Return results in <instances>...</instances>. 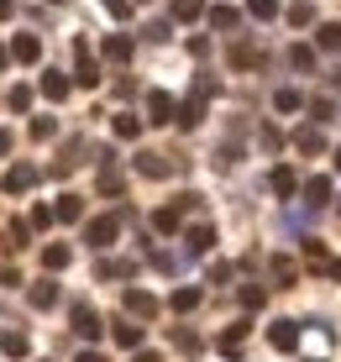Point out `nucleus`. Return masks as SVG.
<instances>
[{
  "instance_id": "obj_3",
  "label": "nucleus",
  "mask_w": 341,
  "mask_h": 362,
  "mask_svg": "<svg viewBox=\"0 0 341 362\" xmlns=\"http://www.w3.org/2000/svg\"><path fill=\"white\" fill-rule=\"evenodd\" d=\"M268 341L279 346V352H294V346H299V326H294V320H273V326H268Z\"/></svg>"
},
{
  "instance_id": "obj_28",
  "label": "nucleus",
  "mask_w": 341,
  "mask_h": 362,
  "mask_svg": "<svg viewBox=\"0 0 341 362\" xmlns=\"http://www.w3.org/2000/svg\"><path fill=\"white\" fill-rule=\"evenodd\" d=\"M168 305L184 315V310H195V305H200V289H173V299H168Z\"/></svg>"
},
{
  "instance_id": "obj_20",
  "label": "nucleus",
  "mask_w": 341,
  "mask_h": 362,
  "mask_svg": "<svg viewBox=\"0 0 341 362\" xmlns=\"http://www.w3.org/2000/svg\"><path fill=\"white\" fill-rule=\"evenodd\" d=\"M242 341H247V326H231V331L221 336V352L226 357H242Z\"/></svg>"
},
{
  "instance_id": "obj_19",
  "label": "nucleus",
  "mask_w": 341,
  "mask_h": 362,
  "mask_svg": "<svg viewBox=\"0 0 341 362\" xmlns=\"http://www.w3.org/2000/svg\"><path fill=\"white\" fill-rule=\"evenodd\" d=\"M53 216H58V221H79V216H84V199H79V194H63Z\"/></svg>"
},
{
  "instance_id": "obj_32",
  "label": "nucleus",
  "mask_w": 341,
  "mask_h": 362,
  "mask_svg": "<svg viewBox=\"0 0 341 362\" xmlns=\"http://www.w3.org/2000/svg\"><path fill=\"white\" fill-rule=\"evenodd\" d=\"M231 64H236V69H252V64H258V47H247V42L231 47Z\"/></svg>"
},
{
  "instance_id": "obj_18",
  "label": "nucleus",
  "mask_w": 341,
  "mask_h": 362,
  "mask_svg": "<svg viewBox=\"0 0 341 362\" xmlns=\"http://www.w3.org/2000/svg\"><path fill=\"white\" fill-rule=\"evenodd\" d=\"M105 58L110 64H126L132 58V37H105Z\"/></svg>"
},
{
  "instance_id": "obj_8",
  "label": "nucleus",
  "mask_w": 341,
  "mask_h": 362,
  "mask_svg": "<svg viewBox=\"0 0 341 362\" xmlns=\"http://www.w3.org/2000/svg\"><path fill=\"white\" fill-rule=\"evenodd\" d=\"M137 173H147V179H163V173H173V163L163 153H137Z\"/></svg>"
},
{
  "instance_id": "obj_7",
  "label": "nucleus",
  "mask_w": 341,
  "mask_h": 362,
  "mask_svg": "<svg viewBox=\"0 0 341 362\" xmlns=\"http://www.w3.org/2000/svg\"><path fill=\"white\" fill-rule=\"evenodd\" d=\"M147 121H158V127H163V121H173V95H163V90L147 95Z\"/></svg>"
},
{
  "instance_id": "obj_46",
  "label": "nucleus",
  "mask_w": 341,
  "mask_h": 362,
  "mask_svg": "<svg viewBox=\"0 0 341 362\" xmlns=\"http://www.w3.org/2000/svg\"><path fill=\"white\" fill-rule=\"evenodd\" d=\"M336 173H341V147H336Z\"/></svg>"
},
{
  "instance_id": "obj_42",
  "label": "nucleus",
  "mask_w": 341,
  "mask_h": 362,
  "mask_svg": "<svg viewBox=\"0 0 341 362\" xmlns=\"http://www.w3.org/2000/svg\"><path fill=\"white\" fill-rule=\"evenodd\" d=\"M0 153H11V132H0Z\"/></svg>"
},
{
  "instance_id": "obj_1",
  "label": "nucleus",
  "mask_w": 341,
  "mask_h": 362,
  "mask_svg": "<svg viewBox=\"0 0 341 362\" xmlns=\"http://www.w3.org/2000/svg\"><path fill=\"white\" fill-rule=\"evenodd\" d=\"M116 231H121L116 216H100V221H90V226H84V242H90V247H110V242H116Z\"/></svg>"
},
{
  "instance_id": "obj_15",
  "label": "nucleus",
  "mask_w": 341,
  "mask_h": 362,
  "mask_svg": "<svg viewBox=\"0 0 341 362\" xmlns=\"http://www.w3.org/2000/svg\"><path fill=\"white\" fill-rule=\"evenodd\" d=\"M27 299H32V305H37V310H47V305H53V299H58V284H47V279H37Z\"/></svg>"
},
{
  "instance_id": "obj_31",
  "label": "nucleus",
  "mask_w": 341,
  "mask_h": 362,
  "mask_svg": "<svg viewBox=\"0 0 341 362\" xmlns=\"http://www.w3.org/2000/svg\"><path fill=\"white\" fill-rule=\"evenodd\" d=\"M210 27L231 32V27H236V11H231V6H216V11H210Z\"/></svg>"
},
{
  "instance_id": "obj_26",
  "label": "nucleus",
  "mask_w": 341,
  "mask_h": 362,
  "mask_svg": "<svg viewBox=\"0 0 341 362\" xmlns=\"http://www.w3.org/2000/svg\"><path fill=\"white\" fill-rule=\"evenodd\" d=\"M173 16H179V21H195V16H205V0H173Z\"/></svg>"
},
{
  "instance_id": "obj_14",
  "label": "nucleus",
  "mask_w": 341,
  "mask_h": 362,
  "mask_svg": "<svg viewBox=\"0 0 341 362\" xmlns=\"http://www.w3.org/2000/svg\"><path fill=\"white\" fill-rule=\"evenodd\" d=\"M268 184H273V194H284V199H289V194H294V189H299V179H294V168H273V179H268Z\"/></svg>"
},
{
  "instance_id": "obj_6",
  "label": "nucleus",
  "mask_w": 341,
  "mask_h": 362,
  "mask_svg": "<svg viewBox=\"0 0 341 362\" xmlns=\"http://www.w3.org/2000/svg\"><path fill=\"white\" fill-rule=\"evenodd\" d=\"M179 221H184V205H163V210H153V231H163V236L179 231Z\"/></svg>"
},
{
  "instance_id": "obj_23",
  "label": "nucleus",
  "mask_w": 341,
  "mask_h": 362,
  "mask_svg": "<svg viewBox=\"0 0 341 362\" xmlns=\"http://www.w3.org/2000/svg\"><path fill=\"white\" fill-rule=\"evenodd\" d=\"M42 95L47 100H63V95H69V79H63V74H42Z\"/></svg>"
},
{
  "instance_id": "obj_33",
  "label": "nucleus",
  "mask_w": 341,
  "mask_h": 362,
  "mask_svg": "<svg viewBox=\"0 0 341 362\" xmlns=\"http://www.w3.org/2000/svg\"><path fill=\"white\" fill-rule=\"evenodd\" d=\"M289 64H294V69H315V53L299 42V47H289Z\"/></svg>"
},
{
  "instance_id": "obj_41",
  "label": "nucleus",
  "mask_w": 341,
  "mask_h": 362,
  "mask_svg": "<svg viewBox=\"0 0 341 362\" xmlns=\"http://www.w3.org/2000/svg\"><path fill=\"white\" fill-rule=\"evenodd\" d=\"M79 362H105V352H79Z\"/></svg>"
},
{
  "instance_id": "obj_25",
  "label": "nucleus",
  "mask_w": 341,
  "mask_h": 362,
  "mask_svg": "<svg viewBox=\"0 0 341 362\" xmlns=\"http://www.w3.org/2000/svg\"><path fill=\"white\" fill-rule=\"evenodd\" d=\"M116 136H121V142L142 136V121H137V116H126V110H121V116H116Z\"/></svg>"
},
{
  "instance_id": "obj_9",
  "label": "nucleus",
  "mask_w": 341,
  "mask_h": 362,
  "mask_svg": "<svg viewBox=\"0 0 341 362\" xmlns=\"http://www.w3.org/2000/svg\"><path fill=\"white\" fill-rule=\"evenodd\" d=\"M200 116H205V90H200L195 100H184V105H179V116H173V121H179V127H200Z\"/></svg>"
},
{
  "instance_id": "obj_21",
  "label": "nucleus",
  "mask_w": 341,
  "mask_h": 362,
  "mask_svg": "<svg viewBox=\"0 0 341 362\" xmlns=\"http://www.w3.org/2000/svg\"><path fill=\"white\" fill-rule=\"evenodd\" d=\"M315 37H320V47H325V53H341V21H325V27L315 32Z\"/></svg>"
},
{
  "instance_id": "obj_2",
  "label": "nucleus",
  "mask_w": 341,
  "mask_h": 362,
  "mask_svg": "<svg viewBox=\"0 0 341 362\" xmlns=\"http://www.w3.org/2000/svg\"><path fill=\"white\" fill-rule=\"evenodd\" d=\"M32 184H37V168H32V163H16L6 179H0V189H6V194H21V189H32Z\"/></svg>"
},
{
  "instance_id": "obj_11",
  "label": "nucleus",
  "mask_w": 341,
  "mask_h": 362,
  "mask_svg": "<svg viewBox=\"0 0 341 362\" xmlns=\"http://www.w3.org/2000/svg\"><path fill=\"white\" fill-rule=\"evenodd\" d=\"M69 257H74V252H69V247H63V242L42 247V268H47V273H63V268H69Z\"/></svg>"
},
{
  "instance_id": "obj_24",
  "label": "nucleus",
  "mask_w": 341,
  "mask_h": 362,
  "mask_svg": "<svg viewBox=\"0 0 341 362\" xmlns=\"http://www.w3.org/2000/svg\"><path fill=\"white\" fill-rule=\"evenodd\" d=\"M305 199H310V205H325V199H331V179H310L305 184Z\"/></svg>"
},
{
  "instance_id": "obj_30",
  "label": "nucleus",
  "mask_w": 341,
  "mask_h": 362,
  "mask_svg": "<svg viewBox=\"0 0 341 362\" xmlns=\"http://www.w3.org/2000/svg\"><path fill=\"white\" fill-rule=\"evenodd\" d=\"M310 21H315V6H305V0L289 6V27H310Z\"/></svg>"
},
{
  "instance_id": "obj_44",
  "label": "nucleus",
  "mask_w": 341,
  "mask_h": 362,
  "mask_svg": "<svg viewBox=\"0 0 341 362\" xmlns=\"http://www.w3.org/2000/svg\"><path fill=\"white\" fill-rule=\"evenodd\" d=\"M0 16H11V0H0Z\"/></svg>"
},
{
  "instance_id": "obj_45",
  "label": "nucleus",
  "mask_w": 341,
  "mask_h": 362,
  "mask_svg": "<svg viewBox=\"0 0 341 362\" xmlns=\"http://www.w3.org/2000/svg\"><path fill=\"white\" fill-rule=\"evenodd\" d=\"M6 58H11V53H6V47H0V69H6Z\"/></svg>"
},
{
  "instance_id": "obj_17",
  "label": "nucleus",
  "mask_w": 341,
  "mask_h": 362,
  "mask_svg": "<svg viewBox=\"0 0 341 362\" xmlns=\"http://www.w3.org/2000/svg\"><path fill=\"white\" fill-rule=\"evenodd\" d=\"M0 352L6 357H27V336L21 331H0Z\"/></svg>"
},
{
  "instance_id": "obj_36",
  "label": "nucleus",
  "mask_w": 341,
  "mask_h": 362,
  "mask_svg": "<svg viewBox=\"0 0 341 362\" xmlns=\"http://www.w3.org/2000/svg\"><path fill=\"white\" fill-rule=\"evenodd\" d=\"M6 100H11V110H27V105H32V90H27V84H16Z\"/></svg>"
},
{
  "instance_id": "obj_38",
  "label": "nucleus",
  "mask_w": 341,
  "mask_h": 362,
  "mask_svg": "<svg viewBox=\"0 0 341 362\" xmlns=\"http://www.w3.org/2000/svg\"><path fill=\"white\" fill-rule=\"evenodd\" d=\"M273 105H279V110H299V105H305V100H299L294 90H279V95H273Z\"/></svg>"
},
{
  "instance_id": "obj_34",
  "label": "nucleus",
  "mask_w": 341,
  "mask_h": 362,
  "mask_svg": "<svg viewBox=\"0 0 341 362\" xmlns=\"http://www.w3.org/2000/svg\"><path fill=\"white\" fill-rule=\"evenodd\" d=\"M53 132H58V121H53V116H37V121H32V136H37V142H47Z\"/></svg>"
},
{
  "instance_id": "obj_5",
  "label": "nucleus",
  "mask_w": 341,
  "mask_h": 362,
  "mask_svg": "<svg viewBox=\"0 0 341 362\" xmlns=\"http://www.w3.org/2000/svg\"><path fill=\"white\" fill-rule=\"evenodd\" d=\"M126 310H132V315H142V320H153V315H158V299L147 294V289H126Z\"/></svg>"
},
{
  "instance_id": "obj_40",
  "label": "nucleus",
  "mask_w": 341,
  "mask_h": 362,
  "mask_svg": "<svg viewBox=\"0 0 341 362\" xmlns=\"http://www.w3.org/2000/svg\"><path fill=\"white\" fill-rule=\"evenodd\" d=\"M310 110H315V121H331V116H336L331 100H310Z\"/></svg>"
},
{
  "instance_id": "obj_10",
  "label": "nucleus",
  "mask_w": 341,
  "mask_h": 362,
  "mask_svg": "<svg viewBox=\"0 0 341 362\" xmlns=\"http://www.w3.org/2000/svg\"><path fill=\"white\" fill-rule=\"evenodd\" d=\"M79 84H100V64L90 58V42H79V74H74Z\"/></svg>"
},
{
  "instance_id": "obj_43",
  "label": "nucleus",
  "mask_w": 341,
  "mask_h": 362,
  "mask_svg": "<svg viewBox=\"0 0 341 362\" xmlns=\"http://www.w3.org/2000/svg\"><path fill=\"white\" fill-rule=\"evenodd\" d=\"M137 362H158V352H137Z\"/></svg>"
},
{
  "instance_id": "obj_4",
  "label": "nucleus",
  "mask_w": 341,
  "mask_h": 362,
  "mask_svg": "<svg viewBox=\"0 0 341 362\" xmlns=\"http://www.w3.org/2000/svg\"><path fill=\"white\" fill-rule=\"evenodd\" d=\"M74 331H79V336H84V341H95V336H100V331H105V326H100V315H95V310H90V305H74Z\"/></svg>"
},
{
  "instance_id": "obj_29",
  "label": "nucleus",
  "mask_w": 341,
  "mask_h": 362,
  "mask_svg": "<svg viewBox=\"0 0 341 362\" xmlns=\"http://www.w3.org/2000/svg\"><path fill=\"white\" fill-rule=\"evenodd\" d=\"M247 11L258 21H273V16H279V0H247Z\"/></svg>"
},
{
  "instance_id": "obj_27",
  "label": "nucleus",
  "mask_w": 341,
  "mask_h": 362,
  "mask_svg": "<svg viewBox=\"0 0 341 362\" xmlns=\"http://www.w3.org/2000/svg\"><path fill=\"white\" fill-rule=\"evenodd\" d=\"M121 184H126V179H121V168H110V163L100 168V189H105V194H121Z\"/></svg>"
},
{
  "instance_id": "obj_16",
  "label": "nucleus",
  "mask_w": 341,
  "mask_h": 362,
  "mask_svg": "<svg viewBox=\"0 0 341 362\" xmlns=\"http://www.w3.org/2000/svg\"><path fill=\"white\" fill-rule=\"evenodd\" d=\"M110 336H116L121 346H142V326H132V320H116V326H110Z\"/></svg>"
},
{
  "instance_id": "obj_22",
  "label": "nucleus",
  "mask_w": 341,
  "mask_h": 362,
  "mask_svg": "<svg viewBox=\"0 0 341 362\" xmlns=\"http://www.w3.org/2000/svg\"><path fill=\"white\" fill-rule=\"evenodd\" d=\"M294 147H299V153H320V147H325V136L315 132V127H305V132L294 136Z\"/></svg>"
},
{
  "instance_id": "obj_13",
  "label": "nucleus",
  "mask_w": 341,
  "mask_h": 362,
  "mask_svg": "<svg viewBox=\"0 0 341 362\" xmlns=\"http://www.w3.org/2000/svg\"><path fill=\"white\" fill-rule=\"evenodd\" d=\"M184 242H189V252H210V247H216V231H210V226H189V236H184Z\"/></svg>"
},
{
  "instance_id": "obj_37",
  "label": "nucleus",
  "mask_w": 341,
  "mask_h": 362,
  "mask_svg": "<svg viewBox=\"0 0 341 362\" xmlns=\"http://www.w3.org/2000/svg\"><path fill=\"white\" fill-rule=\"evenodd\" d=\"M273 273H279V284H284V289L294 284V263H289V257H273Z\"/></svg>"
},
{
  "instance_id": "obj_39",
  "label": "nucleus",
  "mask_w": 341,
  "mask_h": 362,
  "mask_svg": "<svg viewBox=\"0 0 341 362\" xmlns=\"http://www.w3.org/2000/svg\"><path fill=\"white\" fill-rule=\"evenodd\" d=\"M262 299H268V294H262L258 284H247V289H242V305H247V310H262Z\"/></svg>"
},
{
  "instance_id": "obj_35",
  "label": "nucleus",
  "mask_w": 341,
  "mask_h": 362,
  "mask_svg": "<svg viewBox=\"0 0 341 362\" xmlns=\"http://www.w3.org/2000/svg\"><path fill=\"white\" fill-rule=\"evenodd\" d=\"M53 221H58V216H53V205H37V210H32V226H37V231H47Z\"/></svg>"
},
{
  "instance_id": "obj_12",
  "label": "nucleus",
  "mask_w": 341,
  "mask_h": 362,
  "mask_svg": "<svg viewBox=\"0 0 341 362\" xmlns=\"http://www.w3.org/2000/svg\"><path fill=\"white\" fill-rule=\"evenodd\" d=\"M37 53H42L37 37H16V42H11V58H16V64H37Z\"/></svg>"
}]
</instances>
